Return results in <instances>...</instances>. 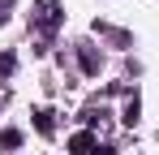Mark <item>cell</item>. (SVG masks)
Returning a JSON list of instances; mask_svg holds the SVG:
<instances>
[{
  "instance_id": "obj_1",
  "label": "cell",
  "mask_w": 159,
  "mask_h": 155,
  "mask_svg": "<svg viewBox=\"0 0 159 155\" xmlns=\"http://www.w3.org/2000/svg\"><path fill=\"white\" fill-rule=\"evenodd\" d=\"M69 151H73V155H95V138H90V134H73Z\"/></svg>"
}]
</instances>
